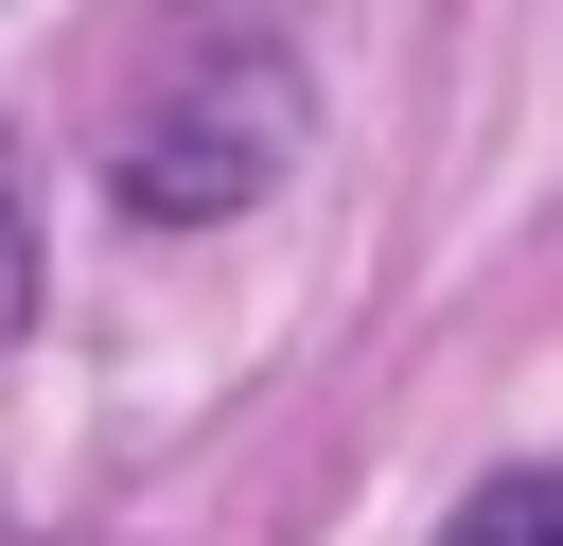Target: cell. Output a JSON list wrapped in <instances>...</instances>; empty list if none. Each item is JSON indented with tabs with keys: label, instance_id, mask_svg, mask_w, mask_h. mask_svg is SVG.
I'll list each match as a JSON object with an SVG mask.
<instances>
[{
	"label": "cell",
	"instance_id": "obj_3",
	"mask_svg": "<svg viewBox=\"0 0 563 546\" xmlns=\"http://www.w3.org/2000/svg\"><path fill=\"white\" fill-rule=\"evenodd\" d=\"M35 317V211H18V141H0V335Z\"/></svg>",
	"mask_w": 563,
	"mask_h": 546
},
{
	"label": "cell",
	"instance_id": "obj_2",
	"mask_svg": "<svg viewBox=\"0 0 563 546\" xmlns=\"http://www.w3.org/2000/svg\"><path fill=\"white\" fill-rule=\"evenodd\" d=\"M440 546H563V493L510 458V476H475V493H457V528H440Z\"/></svg>",
	"mask_w": 563,
	"mask_h": 546
},
{
	"label": "cell",
	"instance_id": "obj_1",
	"mask_svg": "<svg viewBox=\"0 0 563 546\" xmlns=\"http://www.w3.org/2000/svg\"><path fill=\"white\" fill-rule=\"evenodd\" d=\"M282 141H299V70H282V53H211V70L106 159V194H123V229H211V211H246V194L282 176Z\"/></svg>",
	"mask_w": 563,
	"mask_h": 546
}]
</instances>
